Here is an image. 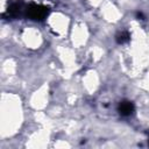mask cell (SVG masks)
I'll list each match as a JSON object with an SVG mask.
<instances>
[{
    "label": "cell",
    "instance_id": "7a4b0ae2",
    "mask_svg": "<svg viewBox=\"0 0 149 149\" xmlns=\"http://www.w3.org/2000/svg\"><path fill=\"white\" fill-rule=\"evenodd\" d=\"M135 111V106L132 101L129 100H122L119 102L118 106V112L122 116H130Z\"/></svg>",
    "mask_w": 149,
    "mask_h": 149
},
{
    "label": "cell",
    "instance_id": "3957f363",
    "mask_svg": "<svg viewBox=\"0 0 149 149\" xmlns=\"http://www.w3.org/2000/svg\"><path fill=\"white\" fill-rule=\"evenodd\" d=\"M23 10H24L23 9V3L21 1H16V2H13L8 7V9L6 12V15H8L9 19H15V17L20 16Z\"/></svg>",
    "mask_w": 149,
    "mask_h": 149
},
{
    "label": "cell",
    "instance_id": "277c9868",
    "mask_svg": "<svg viewBox=\"0 0 149 149\" xmlns=\"http://www.w3.org/2000/svg\"><path fill=\"white\" fill-rule=\"evenodd\" d=\"M130 40V35L128 31H120L116 34L115 36V41L119 43V44H123L126 42H128Z\"/></svg>",
    "mask_w": 149,
    "mask_h": 149
},
{
    "label": "cell",
    "instance_id": "6da1fadb",
    "mask_svg": "<svg viewBox=\"0 0 149 149\" xmlns=\"http://www.w3.org/2000/svg\"><path fill=\"white\" fill-rule=\"evenodd\" d=\"M26 15L28 16V19L34 20V21H42L47 17V15L49 14V8L42 5H35L31 3L29 5L26 9H24Z\"/></svg>",
    "mask_w": 149,
    "mask_h": 149
},
{
    "label": "cell",
    "instance_id": "5b68a950",
    "mask_svg": "<svg viewBox=\"0 0 149 149\" xmlns=\"http://www.w3.org/2000/svg\"><path fill=\"white\" fill-rule=\"evenodd\" d=\"M136 17H137L139 20H140V19H141V20H143V19H144V15H143V13H142V12H137V13H136Z\"/></svg>",
    "mask_w": 149,
    "mask_h": 149
}]
</instances>
